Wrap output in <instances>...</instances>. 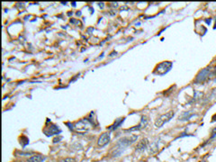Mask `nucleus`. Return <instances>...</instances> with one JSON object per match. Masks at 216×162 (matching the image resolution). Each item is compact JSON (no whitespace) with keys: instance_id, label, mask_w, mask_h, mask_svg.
<instances>
[{"instance_id":"obj_1","label":"nucleus","mask_w":216,"mask_h":162,"mask_svg":"<svg viewBox=\"0 0 216 162\" xmlns=\"http://www.w3.org/2000/svg\"><path fill=\"white\" fill-rule=\"evenodd\" d=\"M138 139V136L135 134L131 135V136H127V137H124L122 139H121L118 140V142L116 143V145L114 147L113 149V151L111 153L112 157L113 158H117L121 156L123 151L129 147L131 146L132 144H133Z\"/></svg>"},{"instance_id":"obj_2","label":"nucleus","mask_w":216,"mask_h":162,"mask_svg":"<svg viewBox=\"0 0 216 162\" xmlns=\"http://www.w3.org/2000/svg\"><path fill=\"white\" fill-rule=\"evenodd\" d=\"M91 125L92 123L87 119H83L74 123L72 125L71 129L77 133H84V132H87L90 129Z\"/></svg>"},{"instance_id":"obj_3","label":"nucleus","mask_w":216,"mask_h":162,"mask_svg":"<svg viewBox=\"0 0 216 162\" xmlns=\"http://www.w3.org/2000/svg\"><path fill=\"white\" fill-rule=\"evenodd\" d=\"M174 116H175V112L174 111H169L168 113L160 115L155 121V127L156 128H161L164 124L168 123Z\"/></svg>"},{"instance_id":"obj_4","label":"nucleus","mask_w":216,"mask_h":162,"mask_svg":"<svg viewBox=\"0 0 216 162\" xmlns=\"http://www.w3.org/2000/svg\"><path fill=\"white\" fill-rule=\"evenodd\" d=\"M171 67H172V62L164 61V62H162V63H160L157 66L154 73L159 74V75H164L170 70Z\"/></svg>"},{"instance_id":"obj_5","label":"nucleus","mask_w":216,"mask_h":162,"mask_svg":"<svg viewBox=\"0 0 216 162\" xmlns=\"http://www.w3.org/2000/svg\"><path fill=\"white\" fill-rule=\"evenodd\" d=\"M111 140V133H104L103 134L99 136L98 140H97V145L98 147H105V145H107L110 142Z\"/></svg>"},{"instance_id":"obj_6","label":"nucleus","mask_w":216,"mask_h":162,"mask_svg":"<svg viewBox=\"0 0 216 162\" xmlns=\"http://www.w3.org/2000/svg\"><path fill=\"white\" fill-rule=\"evenodd\" d=\"M43 133H45L46 136H52L54 134H60L61 133V130L55 124H52L50 123V124L49 126H46L45 129L43 130Z\"/></svg>"},{"instance_id":"obj_7","label":"nucleus","mask_w":216,"mask_h":162,"mask_svg":"<svg viewBox=\"0 0 216 162\" xmlns=\"http://www.w3.org/2000/svg\"><path fill=\"white\" fill-rule=\"evenodd\" d=\"M147 124H148V119H147V117H146V116H142V120H141V122H140V123H139L137 126H135V127H132V128H130L128 131H129V132L140 131V130H142V129L145 128Z\"/></svg>"},{"instance_id":"obj_8","label":"nucleus","mask_w":216,"mask_h":162,"mask_svg":"<svg viewBox=\"0 0 216 162\" xmlns=\"http://www.w3.org/2000/svg\"><path fill=\"white\" fill-rule=\"evenodd\" d=\"M148 145H149V140L148 139H142V140H140L137 145H136V150L137 151H142L144 150H146L148 148Z\"/></svg>"},{"instance_id":"obj_9","label":"nucleus","mask_w":216,"mask_h":162,"mask_svg":"<svg viewBox=\"0 0 216 162\" xmlns=\"http://www.w3.org/2000/svg\"><path fill=\"white\" fill-rule=\"evenodd\" d=\"M46 160V157L42 154L33 155L31 158H29L25 162H44Z\"/></svg>"},{"instance_id":"obj_10","label":"nucleus","mask_w":216,"mask_h":162,"mask_svg":"<svg viewBox=\"0 0 216 162\" xmlns=\"http://www.w3.org/2000/svg\"><path fill=\"white\" fill-rule=\"evenodd\" d=\"M209 76V70L207 69H203L197 76L196 78V82H203L204 79H206Z\"/></svg>"},{"instance_id":"obj_11","label":"nucleus","mask_w":216,"mask_h":162,"mask_svg":"<svg viewBox=\"0 0 216 162\" xmlns=\"http://www.w3.org/2000/svg\"><path fill=\"white\" fill-rule=\"evenodd\" d=\"M123 122H124V118H119V119H117V120L115 122V123L109 127V130H113V131H114V130L117 129L118 127H120Z\"/></svg>"},{"instance_id":"obj_12","label":"nucleus","mask_w":216,"mask_h":162,"mask_svg":"<svg viewBox=\"0 0 216 162\" xmlns=\"http://www.w3.org/2000/svg\"><path fill=\"white\" fill-rule=\"evenodd\" d=\"M20 143H21V145H22L23 147H25L26 145L29 144V139H28L27 137H25V136H22L21 140H20Z\"/></svg>"},{"instance_id":"obj_13","label":"nucleus","mask_w":216,"mask_h":162,"mask_svg":"<svg viewBox=\"0 0 216 162\" xmlns=\"http://www.w3.org/2000/svg\"><path fill=\"white\" fill-rule=\"evenodd\" d=\"M59 162H77V160L73 158H65V159L59 160Z\"/></svg>"},{"instance_id":"obj_14","label":"nucleus","mask_w":216,"mask_h":162,"mask_svg":"<svg viewBox=\"0 0 216 162\" xmlns=\"http://www.w3.org/2000/svg\"><path fill=\"white\" fill-rule=\"evenodd\" d=\"M215 82H216V79H215Z\"/></svg>"}]
</instances>
